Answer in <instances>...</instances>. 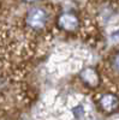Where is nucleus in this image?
Masks as SVG:
<instances>
[{
	"mask_svg": "<svg viewBox=\"0 0 119 120\" xmlns=\"http://www.w3.org/2000/svg\"><path fill=\"white\" fill-rule=\"evenodd\" d=\"M47 12L41 7H34L28 12L25 22L29 28H31L34 30H40L45 28L47 24Z\"/></svg>",
	"mask_w": 119,
	"mask_h": 120,
	"instance_id": "nucleus-1",
	"label": "nucleus"
},
{
	"mask_svg": "<svg viewBox=\"0 0 119 120\" xmlns=\"http://www.w3.org/2000/svg\"><path fill=\"white\" fill-rule=\"evenodd\" d=\"M58 25L65 31H73L79 25L78 17L71 12H65L61 13L58 18Z\"/></svg>",
	"mask_w": 119,
	"mask_h": 120,
	"instance_id": "nucleus-2",
	"label": "nucleus"
},
{
	"mask_svg": "<svg viewBox=\"0 0 119 120\" xmlns=\"http://www.w3.org/2000/svg\"><path fill=\"white\" fill-rule=\"evenodd\" d=\"M99 103H100L101 108L105 112L112 113V112H115L119 107V98L113 94H105L100 97Z\"/></svg>",
	"mask_w": 119,
	"mask_h": 120,
	"instance_id": "nucleus-3",
	"label": "nucleus"
},
{
	"mask_svg": "<svg viewBox=\"0 0 119 120\" xmlns=\"http://www.w3.org/2000/svg\"><path fill=\"white\" fill-rule=\"evenodd\" d=\"M81 78L84 81V83H87L89 86H96V85H99V81H100L97 72L95 71L94 68H90V67L85 68L84 71L81 72Z\"/></svg>",
	"mask_w": 119,
	"mask_h": 120,
	"instance_id": "nucleus-4",
	"label": "nucleus"
},
{
	"mask_svg": "<svg viewBox=\"0 0 119 120\" xmlns=\"http://www.w3.org/2000/svg\"><path fill=\"white\" fill-rule=\"evenodd\" d=\"M112 66L114 68V71L119 73V53L117 55H114V58L112 60Z\"/></svg>",
	"mask_w": 119,
	"mask_h": 120,
	"instance_id": "nucleus-5",
	"label": "nucleus"
},
{
	"mask_svg": "<svg viewBox=\"0 0 119 120\" xmlns=\"http://www.w3.org/2000/svg\"><path fill=\"white\" fill-rule=\"evenodd\" d=\"M111 38H112V41H114V42H119V30H117L115 33L112 34Z\"/></svg>",
	"mask_w": 119,
	"mask_h": 120,
	"instance_id": "nucleus-6",
	"label": "nucleus"
},
{
	"mask_svg": "<svg viewBox=\"0 0 119 120\" xmlns=\"http://www.w3.org/2000/svg\"><path fill=\"white\" fill-rule=\"evenodd\" d=\"M25 3H34V1H37V0H24Z\"/></svg>",
	"mask_w": 119,
	"mask_h": 120,
	"instance_id": "nucleus-7",
	"label": "nucleus"
}]
</instances>
